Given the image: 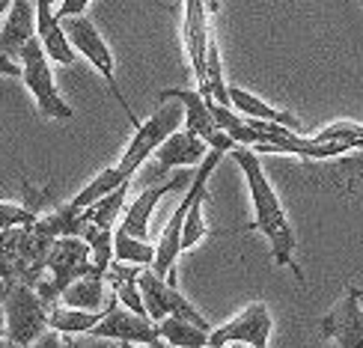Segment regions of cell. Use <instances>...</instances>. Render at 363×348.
<instances>
[{"instance_id": "6da1fadb", "label": "cell", "mask_w": 363, "mask_h": 348, "mask_svg": "<svg viewBox=\"0 0 363 348\" xmlns=\"http://www.w3.org/2000/svg\"><path fill=\"white\" fill-rule=\"evenodd\" d=\"M233 158L238 164L241 176L247 181V193H250V206H253V220L245 226V230H256L262 232L271 256H274V265L277 268H289L292 274L298 277V283L304 286V271L298 268L295 262V230H292V220L286 215V206L280 203V196L274 191V185L268 181L265 170H262V158L256 149L250 146H235L233 149Z\"/></svg>"}, {"instance_id": "7a4b0ae2", "label": "cell", "mask_w": 363, "mask_h": 348, "mask_svg": "<svg viewBox=\"0 0 363 348\" xmlns=\"http://www.w3.org/2000/svg\"><path fill=\"white\" fill-rule=\"evenodd\" d=\"M57 235L42 220L30 226H12L0 230V271L4 283L21 280L30 286H39L48 274V253Z\"/></svg>"}, {"instance_id": "3957f363", "label": "cell", "mask_w": 363, "mask_h": 348, "mask_svg": "<svg viewBox=\"0 0 363 348\" xmlns=\"http://www.w3.org/2000/svg\"><path fill=\"white\" fill-rule=\"evenodd\" d=\"M63 27H66V33H69V42L74 45V51H78V54L86 60V63L104 78V84H108L113 101L119 104V111L125 113V119L131 123V128H138L143 119H138V113L131 111L128 99L123 96V86H119V81H116V60H113V51H111L108 39L101 36V30L96 27V21L86 18V15H72V18H63Z\"/></svg>"}, {"instance_id": "277c9868", "label": "cell", "mask_w": 363, "mask_h": 348, "mask_svg": "<svg viewBox=\"0 0 363 348\" xmlns=\"http://www.w3.org/2000/svg\"><path fill=\"white\" fill-rule=\"evenodd\" d=\"M81 277H101L93 259V247L84 235H60L48 253V274L36 286L39 295L48 304H57L69 286Z\"/></svg>"}, {"instance_id": "5b68a950", "label": "cell", "mask_w": 363, "mask_h": 348, "mask_svg": "<svg viewBox=\"0 0 363 348\" xmlns=\"http://www.w3.org/2000/svg\"><path fill=\"white\" fill-rule=\"evenodd\" d=\"M51 307L36 286L12 280L4 283V319H6V339L15 345H33L45 330H48L51 319Z\"/></svg>"}, {"instance_id": "8992f818", "label": "cell", "mask_w": 363, "mask_h": 348, "mask_svg": "<svg viewBox=\"0 0 363 348\" xmlns=\"http://www.w3.org/2000/svg\"><path fill=\"white\" fill-rule=\"evenodd\" d=\"M182 119H185V108H182V101H173V99L161 101L158 111L134 128V137L128 140L125 152L119 155V161H116L119 173L128 176V179L138 176V170L158 152V146L167 140L173 131H179Z\"/></svg>"}, {"instance_id": "52a82bcc", "label": "cell", "mask_w": 363, "mask_h": 348, "mask_svg": "<svg viewBox=\"0 0 363 348\" xmlns=\"http://www.w3.org/2000/svg\"><path fill=\"white\" fill-rule=\"evenodd\" d=\"M51 63L54 60L45 51L42 39L33 36L21 54V81L27 86V93L36 99V108L45 119H72L74 111H72V104L60 96Z\"/></svg>"}, {"instance_id": "ba28073f", "label": "cell", "mask_w": 363, "mask_h": 348, "mask_svg": "<svg viewBox=\"0 0 363 348\" xmlns=\"http://www.w3.org/2000/svg\"><path fill=\"white\" fill-rule=\"evenodd\" d=\"M4 15L6 18L4 27H0V69L21 78V54L27 42L36 36V21H39L36 0H12Z\"/></svg>"}, {"instance_id": "9c48e42d", "label": "cell", "mask_w": 363, "mask_h": 348, "mask_svg": "<svg viewBox=\"0 0 363 348\" xmlns=\"http://www.w3.org/2000/svg\"><path fill=\"white\" fill-rule=\"evenodd\" d=\"M167 99L182 101V108H185V125L191 131L200 134L211 149H220V152L233 155V149L238 143L226 131H220L218 119H215V111H211V101L200 93V86H170V89H164V93L158 96V101H167Z\"/></svg>"}, {"instance_id": "30bf717a", "label": "cell", "mask_w": 363, "mask_h": 348, "mask_svg": "<svg viewBox=\"0 0 363 348\" xmlns=\"http://www.w3.org/2000/svg\"><path fill=\"white\" fill-rule=\"evenodd\" d=\"M271 327H274V319H271V310L265 301H253L241 310L238 315H233L230 322H223L218 327H211V348H226L233 342H245L250 348H268L271 339Z\"/></svg>"}, {"instance_id": "8fae6325", "label": "cell", "mask_w": 363, "mask_h": 348, "mask_svg": "<svg viewBox=\"0 0 363 348\" xmlns=\"http://www.w3.org/2000/svg\"><path fill=\"white\" fill-rule=\"evenodd\" d=\"M140 292H143V301H146V310L155 322H164L167 315H179V319H191V322L203 325V327H211L206 322V315L179 292V286L170 283L167 277H161L158 271H152V268L140 271Z\"/></svg>"}, {"instance_id": "7c38bea8", "label": "cell", "mask_w": 363, "mask_h": 348, "mask_svg": "<svg viewBox=\"0 0 363 348\" xmlns=\"http://www.w3.org/2000/svg\"><path fill=\"white\" fill-rule=\"evenodd\" d=\"M322 337L340 348H363V289L345 286V295L325 313Z\"/></svg>"}, {"instance_id": "4fadbf2b", "label": "cell", "mask_w": 363, "mask_h": 348, "mask_svg": "<svg viewBox=\"0 0 363 348\" xmlns=\"http://www.w3.org/2000/svg\"><path fill=\"white\" fill-rule=\"evenodd\" d=\"M218 9V4L208 0H185L182 4V48L185 60L194 69V81H203L206 72V57H208V42H211V27H208V12Z\"/></svg>"}, {"instance_id": "5bb4252c", "label": "cell", "mask_w": 363, "mask_h": 348, "mask_svg": "<svg viewBox=\"0 0 363 348\" xmlns=\"http://www.w3.org/2000/svg\"><path fill=\"white\" fill-rule=\"evenodd\" d=\"M191 179H194L191 170H179L173 179L164 181V185L143 188V191L125 206V215H123V220H119V230L128 232V235H138V238H149V223H152V215H155L158 203H161L167 193L188 188Z\"/></svg>"}, {"instance_id": "9a60e30c", "label": "cell", "mask_w": 363, "mask_h": 348, "mask_svg": "<svg viewBox=\"0 0 363 348\" xmlns=\"http://www.w3.org/2000/svg\"><path fill=\"white\" fill-rule=\"evenodd\" d=\"M86 337L93 339H113V342H158V322L152 315L134 313L123 304H116L104 319L89 330Z\"/></svg>"}, {"instance_id": "2e32d148", "label": "cell", "mask_w": 363, "mask_h": 348, "mask_svg": "<svg viewBox=\"0 0 363 348\" xmlns=\"http://www.w3.org/2000/svg\"><path fill=\"white\" fill-rule=\"evenodd\" d=\"M208 152H211V146L200 137V134L191 131V128H185V131L179 128L158 146L152 176H164L170 170H196L206 161Z\"/></svg>"}, {"instance_id": "e0dca14e", "label": "cell", "mask_w": 363, "mask_h": 348, "mask_svg": "<svg viewBox=\"0 0 363 348\" xmlns=\"http://www.w3.org/2000/svg\"><path fill=\"white\" fill-rule=\"evenodd\" d=\"M36 9H39V21H36V36L42 39L45 51L54 63L60 66H72L78 51H74V45L69 42V33L63 27V18L57 15L54 4L51 0H36Z\"/></svg>"}, {"instance_id": "ac0fdd59", "label": "cell", "mask_w": 363, "mask_h": 348, "mask_svg": "<svg viewBox=\"0 0 363 348\" xmlns=\"http://www.w3.org/2000/svg\"><path fill=\"white\" fill-rule=\"evenodd\" d=\"M63 304L69 307H78V310H111L119 304V298L113 292V286L108 283V277H81V280H74L69 289L63 292Z\"/></svg>"}, {"instance_id": "d6986e66", "label": "cell", "mask_w": 363, "mask_h": 348, "mask_svg": "<svg viewBox=\"0 0 363 348\" xmlns=\"http://www.w3.org/2000/svg\"><path fill=\"white\" fill-rule=\"evenodd\" d=\"M230 104L241 113V116H250V119H265V123H280V125H289L295 131H301V119L289 111H280L274 104L262 101L250 89H241L235 84H230Z\"/></svg>"}, {"instance_id": "ffe728a7", "label": "cell", "mask_w": 363, "mask_h": 348, "mask_svg": "<svg viewBox=\"0 0 363 348\" xmlns=\"http://www.w3.org/2000/svg\"><path fill=\"white\" fill-rule=\"evenodd\" d=\"M158 334L170 348H206L211 342V327L179 319V315H167L164 322H158Z\"/></svg>"}, {"instance_id": "44dd1931", "label": "cell", "mask_w": 363, "mask_h": 348, "mask_svg": "<svg viewBox=\"0 0 363 348\" xmlns=\"http://www.w3.org/2000/svg\"><path fill=\"white\" fill-rule=\"evenodd\" d=\"M111 310L93 313V310H78V307H69V304H63V301H57V304L51 307L48 325L54 330H60V334H66V337H78V334H89V330H93Z\"/></svg>"}, {"instance_id": "7402d4cb", "label": "cell", "mask_w": 363, "mask_h": 348, "mask_svg": "<svg viewBox=\"0 0 363 348\" xmlns=\"http://www.w3.org/2000/svg\"><path fill=\"white\" fill-rule=\"evenodd\" d=\"M200 93L208 101H220V104H230V84L223 78V60H220V45L218 39L211 36L208 42V57H206V72H203V81L196 84Z\"/></svg>"}, {"instance_id": "603a6c76", "label": "cell", "mask_w": 363, "mask_h": 348, "mask_svg": "<svg viewBox=\"0 0 363 348\" xmlns=\"http://www.w3.org/2000/svg\"><path fill=\"white\" fill-rule=\"evenodd\" d=\"M45 200H48V191H30V200L27 203L6 200L4 206H0V230H12V226H30V223H36L45 215V211H42V203Z\"/></svg>"}, {"instance_id": "cb8c5ba5", "label": "cell", "mask_w": 363, "mask_h": 348, "mask_svg": "<svg viewBox=\"0 0 363 348\" xmlns=\"http://www.w3.org/2000/svg\"><path fill=\"white\" fill-rule=\"evenodd\" d=\"M158 256V245H149L146 238L128 235L116 226V262L125 265H140V268H152Z\"/></svg>"}, {"instance_id": "d4e9b609", "label": "cell", "mask_w": 363, "mask_h": 348, "mask_svg": "<svg viewBox=\"0 0 363 348\" xmlns=\"http://www.w3.org/2000/svg\"><path fill=\"white\" fill-rule=\"evenodd\" d=\"M27 348H72V342H69V337H66V334H60V330L48 327V330H45V334H42L33 345H27Z\"/></svg>"}, {"instance_id": "484cf974", "label": "cell", "mask_w": 363, "mask_h": 348, "mask_svg": "<svg viewBox=\"0 0 363 348\" xmlns=\"http://www.w3.org/2000/svg\"><path fill=\"white\" fill-rule=\"evenodd\" d=\"M89 4H93V0H60L54 9L60 18H72V15H84L89 9Z\"/></svg>"}, {"instance_id": "4316f807", "label": "cell", "mask_w": 363, "mask_h": 348, "mask_svg": "<svg viewBox=\"0 0 363 348\" xmlns=\"http://www.w3.org/2000/svg\"><path fill=\"white\" fill-rule=\"evenodd\" d=\"M119 348H167V342L158 339V342H119Z\"/></svg>"}, {"instance_id": "83f0119b", "label": "cell", "mask_w": 363, "mask_h": 348, "mask_svg": "<svg viewBox=\"0 0 363 348\" xmlns=\"http://www.w3.org/2000/svg\"><path fill=\"white\" fill-rule=\"evenodd\" d=\"M226 348H250V345H245V342H233V345H226Z\"/></svg>"}, {"instance_id": "f1b7e54d", "label": "cell", "mask_w": 363, "mask_h": 348, "mask_svg": "<svg viewBox=\"0 0 363 348\" xmlns=\"http://www.w3.org/2000/svg\"><path fill=\"white\" fill-rule=\"evenodd\" d=\"M9 4H12V0H0V9H4V12H6V6H9Z\"/></svg>"}, {"instance_id": "f546056e", "label": "cell", "mask_w": 363, "mask_h": 348, "mask_svg": "<svg viewBox=\"0 0 363 348\" xmlns=\"http://www.w3.org/2000/svg\"><path fill=\"white\" fill-rule=\"evenodd\" d=\"M4 348H21V345H15V342H9V339H6V345H4Z\"/></svg>"}, {"instance_id": "4dcf8cb0", "label": "cell", "mask_w": 363, "mask_h": 348, "mask_svg": "<svg viewBox=\"0 0 363 348\" xmlns=\"http://www.w3.org/2000/svg\"><path fill=\"white\" fill-rule=\"evenodd\" d=\"M51 4H54V6H57V4H60V0H51Z\"/></svg>"}, {"instance_id": "1f68e13d", "label": "cell", "mask_w": 363, "mask_h": 348, "mask_svg": "<svg viewBox=\"0 0 363 348\" xmlns=\"http://www.w3.org/2000/svg\"><path fill=\"white\" fill-rule=\"evenodd\" d=\"M328 348H340V345H328Z\"/></svg>"}, {"instance_id": "d6a6232c", "label": "cell", "mask_w": 363, "mask_h": 348, "mask_svg": "<svg viewBox=\"0 0 363 348\" xmlns=\"http://www.w3.org/2000/svg\"><path fill=\"white\" fill-rule=\"evenodd\" d=\"M176 4H185V0H176Z\"/></svg>"}, {"instance_id": "836d02e7", "label": "cell", "mask_w": 363, "mask_h": 348, "mask_svg": "<svg viewBox=\"0 0 363 348\" xmlns=\"http://www.w3.org/2000/svg\"><path fill=\"white\" fill-rule=\"evenodd\" d=\"M206 348H211V345H206Z\"/></svg>"}, {"instance_id": "e575fe53", "label": "cell", "mask_w": 363, "mask_h": 348, "mask_svg": "<svg viewBox=\"0 0 363 348\" xmlns=\"http://www.w3.org/2000/svg\"><path fill=\"white\" fill-rule=\"evenodd\" d=\"M360 4H363V0H360Z\"/></svg>"}]
</instances>
